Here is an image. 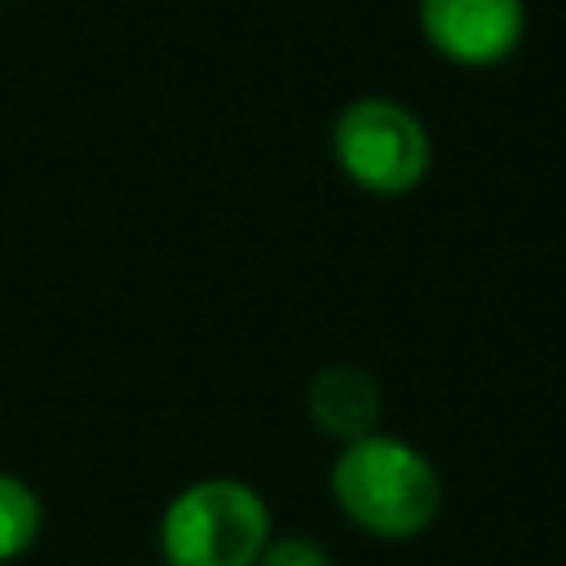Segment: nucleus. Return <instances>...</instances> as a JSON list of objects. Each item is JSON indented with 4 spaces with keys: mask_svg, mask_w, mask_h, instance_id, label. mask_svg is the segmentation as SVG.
<instances>
[{
    "mask_svg": "<svg viewBox=\"0 0 566 566\" xmlns=\"http://www.w3.org/2000/svg\"><path fill=\"white\" fill-rule=\"evenodd\" d=\"M336 509L376 539H416L442 509V478L433 460L394 433H363L340 447L327 473Z\"/></svg>",
    "mask_w": 566,
    "mask_h": 566,
    "instance_id": "f257e3e1",
    "label": "nucleus"
},
{
    "mask_svg": "<svg viewBox=\"0 0 566 566\" xmlns=\"http://www.w3.org/2000/svg\"><path fill=\"white\" fill-rule=\"evenodd\" d=\"M274 535L265 495L243 478H199L159 517L164 566H256Z\"/></svg>",
    "mask_w": 566,
    "mask_h": 566,
    "instance_id": "f03ea898",
    "label": "nucleus"
},
{
    "mask_svg": "<svg viewBox=\"0 0 566 566\" xmlns=\"http://www.w3.org/2000/svg\"><path fill=\"white\" fill-rule=\"evenodd\" d=\"M332 159L349 186L376 199L411 195L433 164L424 119L398 97H354L332 119Z\"/></svg>",
    "mask_w": 566,
    "mask_h": 566,
    "instance_id": "7ed1b4c3",
    "label": "nucleus"
},
{
    "mask_svg": "<svg viewBox=\"0 0 566 566\" xmlns=\"http://www.w3.org/2000/svg\"><path fill=\"white\" fill-rule=\"evenodd\" d=\"M424 44L464 71H491L522 49L526 0H416Z\"/></svg>",
    "mask_w": 566,
    "mask_h": 566,
    "instance_id": "20e7f679",
    "label": "nucleus"
},
{
    "mask_svg": "<svg viewBox=\"0 0 566 566\" xmlns=\"http://www.w3.org/2000/svg\"><path fill=\"white\" fill-rule=\"evenodd\" d=\"M305 411L318 424V433L354 442L363 433H376L380 424V385L354 363H332L310 380Z\"/></svg>",
    "mask_w": 566,
    "mask_h": 566,
    "instance_id": "39448f33",
    "label": "nucleus"
},
{
    "mask_svg": "<svg viewBox=\"0 0 566 566\" xmlns=\"http://www.w3.org/2000/svg\"><path fill=\"white\" fill-rule=\"evenodd\" d=\"M40 526H44L40 495L18 473L0 469V562L22 557L40 539Z\"/></svg>",
    "mask_w": 566,
    "mask_h": 566,
    "instance_id": "423d86ee",
    "label": "nucleus"
},
{
    "mask_svg": "<svg viewBox=\"0 0 566 566\" xmlns=\"http://www.w3.org/2000/svg\"><path fill=\"white\" fill-rule=\"evenodd\" d=\"M256 566H336L332 553L310 535H270Z\"/></svg>",
    "mask_w": 566,
    "mask_h": 566,
    "instance_id": "0eeeda50",
    "label": "nucleus"
}]
</instances>
